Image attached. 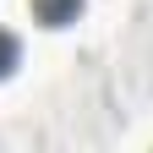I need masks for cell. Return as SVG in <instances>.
<instances>
[{"instance_id": "1", "label": "cell", "mask_w": 153, "mask_h": 153, "mask_svg": "<svg viewBox=\"0 0 153 153\" xmlns=\"http://www.w3.org/2000/svg\"><path fill=\"white\" fill-rule=\"evenodd\" d=\"M88 0H27V11H33V22H44V27H71L76 16H82Z\"/></svg>"}, {"instance_id": "2", "label": "cell", "mask_w": 153, "mask_h": 153, "mask_svg": "<svg viewBox=\"0 0 153 153\" xmlns=\"http://www.w3.org/2000/svg\"><path fill=\"white\" fill-rule=\"evenodd\" d=\"M16 66H22V44H16V33H6V27H0V82H6Z\"/></svg>"}]
</instances>
